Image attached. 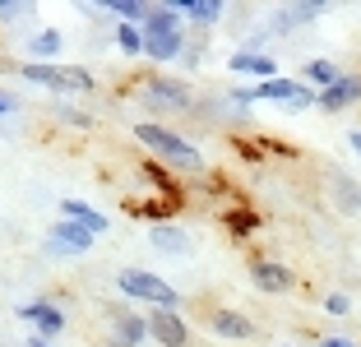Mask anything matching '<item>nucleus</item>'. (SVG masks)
<instances>
[{
	"instance_id": "obj_24",
	"label": "nucleus",
	"mask_w": 361,
	"mask_h": 347,
	"mask_svg": "<svg viewBox=\"0 0 361 347\" xmlns=\"http://www.w3.org/2000/svg\"><path fill=\"white\" fill-rule=\"evenodd\" d=\"M37 14V5H28V0H0V23H23Z\"/></svg>"
},
{
	"instance_id": "obj_29",
	"label": "nucleus",
	"mask_w": 361,
	"mask_h": 347,
	"mask_svg": "<svg viewBox=\"0 0 361 347\" xmlns=\"http://www.w3.org/2000/svg\"><path fill=\"white\" fill-rule=\"evenodd\" d=\"M315 347H357V343L343 338V334H324V338H315Z\"/></svg>"
},
{
	"instance_id": "obj_21",
	"label": "nucleus",
	"mask_w": 361,
	"mask_h": 347,
	"mask_svg": "<svg viewBox=\"0 0 361 347\" xmlns=\"http://www.w3.org/2000/svg\"><path fill=\"white\" fill-rule=\"evenodd\" d=\"M102 10L111 14L116 23H135V28H144V19H149V0H102Z\"/></svg>"
},
{
	"instance_id": "obj_16",
	"label": "nucleus",
	"mask_w": 361,
	"mask_h": 347,
	"mask_svg": "<svg viewBox=\"0 0 361 347\" xmlns=\"http://www.w3.org/2000/svg\"><path fill=\"white\" fill-rule=\"evenodd\" d=\"M361 102V74H343L334 88H324V93H315V106L319 111H348V106Z\"/></svg>"
},
{
	"instance_id": "obj_13",
	"label": "nucleus",
	"mask_w": 361,
	"mask_h": 347,
	"mask_svg": "<svg viewBox=\"0 0 361 347\" xmlns=\"http://www.w3.org/2000/svg\"><path fill=\"white\" fill-rule=\"evenodd\" d=\"M209 334L223 338V343H250L255 338V319L241 315V310H232V305H218V310H209Z\"/></svg>"
},
{
	"instance_id": "obj_12",
	"label": "nucleus",
	"mask_w": 361,
	"mask_h": 347,
	"mask_svg": "<svg viewBox=\"0 0 361 347\" xmlns=\"http://www.w3.org/2000/svg\"><path fill=\"white\" fill-rule=\"evenodd\" d=\"M329 14V5L324 0H301V5H283V10H274V19H269V32L274 37H292L297 28H306V23L324 19Z\"/></svg>"
},
{
	"instance_id": "obj_31",
	"label": "nucleus",
	"mask_w": 361,
	"mask_h": 347,
	"mask_svg": "<svg viewBox=\"0 0 361 347\" xmlns=\"http://www.w3.org/2000/svg\"><path fill=\"white\" fill-rule=\"evenodd\" d=\"M23 347H51V343H47V338H37V334H28V338H23Z\"/></svg>"
},
{
	"instance_id": "obj_6",
	"label": "nucleus",
	"mask_w": 361,
	"mask_h": 347,
	"mask_svg": "<svg viewBox=\"0 0 361 347\" xmlns=\"http://www.w3.org/2000/svg\"><path fill=\"white\" fill-rule=\"evenodd\" d=\"M93 231H84L79 222H70V218H56L51 227L42 231V255L47 260H84L88 250H93Z\"/></svg>"
},
{
	"instance_id": "obj_19",
	"label": "nucleus",
	"mask_w": 361,
	"mask_h": 347,
	"mask_svg": "<svg viewBox=\"0 0 361 347\" xmlns=\"http://www.w3.org/2000/svg\"><path fill=\"white\" fill-rule=\"evenodd\" d=\"M23 51H28V61H37V65H56V56L65 51V32L61 28H37V32H28Z\"/></svg>"
},
{
	"instance_id": "obj_26",
	"label": "nucleus",
	"mask_w": 361,
	"mask_h": 347,
	"mask_svg": "<svg viewBox=\"0 0 361 347\" xmlns=\"http://www.w3.org/2000/svg\"><path fill=\"white\" fill-rule=\"evenodd\" d=\"M324 310H329L334 319L352 315V296H348V292H329V296H324Z\"/></svg>"
},
{
	"instance_id": "obj_15",
	"label": "nucleus",
	"mask_w": 361,
	"mask_h": 347,
	"mask_svg": "<svg viewBox=\"0 0 361 347\" xmlns=\"http://www.w3.org/2000/svg\"><path fill=\"white\" fill-rule=\"evenodd\" d=\"M227 70H232L236 79H255V84H269V79L283 74L274 56H250V51H232L227 56Z\"/></svg>"
},
{
	"instance_id": "obj_18",
	"label": "nucleus",
	"mask_w": 361,
	"mask_h": 347,
	"mask_svg": "<svg viewBox=\"0 0 361 347\" xmlns=\"http://www.w3.org/2000/svg\"><path fill=\"white\" fill-rule=\"evenodd\" d=\"M348 70H338V61H329V56H310V61H301V84L310 88V93H324V88H334Z\"/></svg>"
},
{
	"instance_id": "obj_25",
	"label": "nucleus",
	"mask_w": 361,
	"mask_h": 347,
	"mask_svg": "<svg viewBox=\"0 0 361 347\" xmlns=\"http://www.w3.org/2000/svg\"><path fill=\"white\" fill-rule=\"evenodd\" d=\"M255 227H259V218L250 209H232L227 213V231H232V236H250Z\"/></svg>"
},
{
	"instance_id": "obj_1",
	"label": "nucleus",
	"mask_w": 361,
	"mask_h": 347,
	"mask_svg": "<svg viewBox=\"0 0 361 347\" xmlns=\"http://www.w3.org/2000/svg\"><path fill=\"white\" fill-rule=\"evenodd\" d=\"M130 135H135V144H144V153H149L158 167L185 171V176H204V153H200V144H190L180 130L162 126V121H139Z\"/></svg>"
},
{
	"instance_id": "obj_28",
	"label": "nucleus",
	"mask_w": 361,
	"mask_h": 347,
	"mask_svg": "<svg viewBox=\"0 0 361 347\" xmlns=\"http://www.w3.org/2000/svg\"><path fill=\"white\" fill-rule=\"evenodd\" d=\"M19 97H14V93H5V88H0V121H5V116H14V111H19Z\"/></svg>"
},
{
	"instance_id": "obj_20",
	"label": "nucleus",
	"mask_w": 361,
	"mask_h": 347,
	"mask_svg": "<svg viewBox=\"0 0 361 347\" xmlns=\"http://www.w3.org/2000/svg\"><path fill=\"white\" fill-rule=\"evenodd\" d=\"M61 218L79 222V227L93 231V236H106V231H111V218H106L102 209H93V204H84V200H61Z\"/></svg>"
},
{
	"instance_id": "obj_27",
	"label": "nucleus",
	"mask_w": 361,
	"mask_h": 347,
	"mask_svg": "<svg viewBox=\"0 0 361 347\" xmlns=\"http://www.w3.org/2000/svg\"><path fill=\"white\" fill-rule=\"evenodd\" d=\"M200 61H204V42H200V32H195V42H185V51H180L176 65H185V70H200Z\"/></svg>"
},
{
	"instance_id": "obj_5",
	"label": "nucleus",
	"mask_w": 361,
	"mask_h": 347,
	"mask_svg": "<svg viewBox=\"0 0 361 347\" xmlns=\"http://www.w3.org/2000/svg\"><path fill=\"white\" fill-rule=\"evenodd\" d=\"M139 102L149 106L153 116H180L195 106V88L185 79H171V74H149L139 84Z\"/></svg>"
},
{
	"instance_id": "obj_23",
	"label": "nucleus",
	"mask_w": 361,
	"mask_h": 347,
	"mask_svg": "<svg viewBox=\"0 0 361 347\" xmlns=\"http://www.w3.org/2000/svg\"><path fill=\"white\" fill-rule=\"evenodd\" d=\"M51 116L65 121V126H75V130H93V111H79V106H70V102H56Z\"/></svg>"
},
{
	"instance_id": "obj_3",
	"label": "nucleus",
	"mask_w": 361,
	"mask_h": 347,
	"mask_svg": "<svg viewBox=\"0 0 361 347\" xmlns=\"http://www.w3.org/2000/svg\"><path fill=\"white\" fill-rule=\"evenodd\" d=\"M116 292H121V301L149 305V310H180V305H185V296H180L167 278H158L153 269H121Z\"/></svg>"
},
{
	"instance_id": "obj_22",
	"label": "nucleus",
	"mask_w": 361,
	"mask_h": 347,
	"mask_svg": "<svg viewBox=\"0 0 361 347\" xmlns=\"http://www.w3.org/2000/svg\"><path fill=\"white\" fill-rule=\"evenodd\" d=\"M111 37H116V51L121 56H130V61H135V56H144V28H135V23H116V28H111Z\"/></svg>"
},
{
	"instance_id": "obj_4",
	"label": "nucleus",
	"mask_w": 361,
	"mask_h": 347,
	"mask_svg": "<svg viewBox=\"0 0 361 347\" xmlns=\"http://www.w3.org/2000/svg\"><path fill=\"white\" fill-rule=\"evenodd\" d=\"M23 79V84H32V88H47V93H93L97 88V79H93V70H84V65H37V61H23L19 70H14Z\"/></svg>"
},
{
	"instance_id": "obj_14",
	"label": "nucleus",
	"mask_w": 361,
	"mask_h": 347,
	"mask_svg": "<svg viewBox=\"0 0 361 347\" xmlns=\"http://www.w3.org/2000/svg\"><path fill=\"white\" fill-rule=\"evenodd\" d=\"M149 245L158 255H167V260H190L195 255V236L185 227H176V222H153L149 227Z\"/></svg>"
},
{
	"instance_id": "obj_9",
	"label": "nucleus",
	"mask_w": 361,
	"mask_h": 347,
	"mask_svg": "<svg viewBox=\"0 0 361 347\" xmlns=\"http://www.w3.org/2000/svg\"><path fill=\"white\" fill-rule=\"evenodd\" d=\"M149 343V319L130 301L106 305V347H144Z\"/></svg>"
},
{
	"instance_id": "obj_8",
	"label": "nucleus",
	"mask_w": 361,
	"mask_h": 347,
	"mask_svg": "<svg viewBox=\"0 0 361 347\" xmlns=\"http://www.w3.org/2000/svg\"><path fill=\"white\" fill-rule=\"evenodd\" d=\"M250 93H255V102L283 106V111H306V106H315V93L301 84L297 74H278L269 84H250Z\"/></svg>"
},
{
	"instance_id": "obj_30",
	"label": "nucleus",
	"mask_w": 361,
	"mask_h": 347,
	"mask_svg": "<svg viewBox=\"0 0 361 347\" xmlns=\"http://www.w3.org/2000/svg\"><path fill=\"white\" fill-rule=\"evenodd\" d=\"M348 148H352V153H361V130H348Z\"/></svg>"
},
{
	"instance_id": "obj_10",
	"label": "nucleus",
	"mask_w": 361,
	"mask_h": 347,
	"mask_svg": "<svg viewBox=\"0 0 361 347\" xmlns=\"http://www.w3.org/2000/svg\"><path fill=\"white\" fill-rule=\"evenodd\" d=\"M245 274H250L255 292H264V296H287L292 287H297V274H292L283 260H269V255H250Z\"/></svg>"
},
{
	"instance_id": "obj_17",
	"label": "nucleus",
	"mask_w": 361,
	"mask_h": 347,
	"mask_svg": "<svg viewBox=\"0 0 361 347\" xmlns=\"http://www.w3.org/2000/svg\"><path fill=\"white\" fill-rule=\"evenodd\" d=\"M176 10H180V19H185V23L200 28V37H204V28H218V23L232 14L223 0H176Z\"/></svg>"
},
{
	"instance_id": "obj_11",
	"label": "nucleus",
	"mask_w": 361,
	"mask_h": 347,
	"mask_svg": "<svg viewBox=\"0 0 361 347\" xmlns=\"http://www.w3.org/2000/svg\"><path fill=\"white\" fill-rule=\"evenodd\" d=\"M149 319V343L158 347H190V324L180 310H144Z\"/></svg>"
},
{
	"instance_id": "obj_2",
	"label": "nucleus",
	"mask_w": 361,
	"mask_h": 347,
	"mask_svg": "<svg viewBox=\"0 0 361 347\" xmlns=\"http://www.w3.org/2000/svg\"><path fill=\"white\" fill-rule=\"evenodd\" d=\"M190 42L185 19H180L176 0H149V19H144V56L153 65H176L180 51Z\"/></svg>"
},
{
	"instance_id": "obj_7",
	"label": "nucleus",
	"mask_w": 361,
	"mask_h": 347,
	"mask_svg": "<svg viewBox=\"0 0 361 347\" xmlns=\"http://www.w3.org/2000/svg\"><path fill=\"white\" fill-rule=\"evenodd\" d=\"M14 315H19L37 338H47V343H56V338L65 334V324H70V319H65L61 296H47V292H42V296H32V301H23Z\"/></svg>"
}]
</instances>
